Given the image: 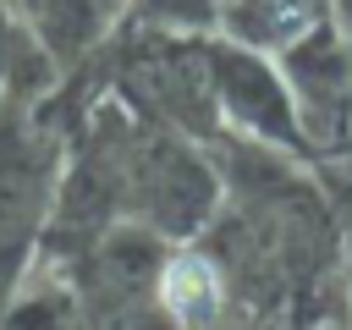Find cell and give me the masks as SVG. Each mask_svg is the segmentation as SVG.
Returning a JSON list of instances; mask_svg holds the SVG:
<instances>
[{"instance_id": "6da1fadb", "label": "cell", "mask_w": 352, "mask_h": 330, "mask_svg": "<svg viewBox=\"0 0 352 330\" xmlns=\"http://www.w3.org/2000/svg\"><path fill=\"white\" fill-rule=\"evenodd\" d=\"M160 297H165L170 314L198 319V314L214 308V270H209L204 258H176V264L165 270V280H160Z\"/></svg>"}]
</instances>
